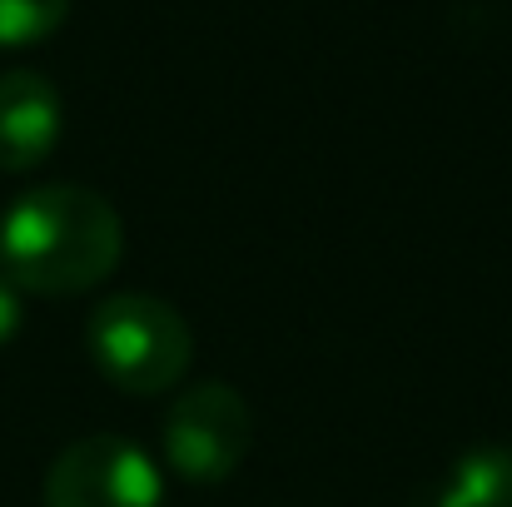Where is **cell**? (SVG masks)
Masks as SVG:
<instances>
[{"instance_id": "obj_7", "label": "cell", "mask_w": 512, "mask_h": 507, "mask_svg": "<svg viewBox=\"0 0 512 507\" xmlns=\"http://www.w3.org/2000/svg\"><path fill=\"white\" fill-rule=\"evenodd\" d=\"M70 15V0H0V45H35Z\"/></svg>"}, {"instance_id": "obj_5", "label": "cell", "mask_w": 512, "mask_h": 507, "mask_svg": "<svg viewBox=\"0 0 512 507\" xmlns=\"http://www.w3.org/2000/svg\"><path fill=\"white\" fill-rule=\"evenodd\" d=\"M60 90L40 70H5L0 75V169L25 174L60 140Z\"/></svg>"}, {"instance_id": "obj_4", "label": "cell", "mask_w": 512, "mask_h": 507, "mask_svg": "<svg viewBox=\"0 0 512 507\" xmlns=\"http://www.w3.org/2000/svg\"><path fill=\"white\" fill-rule=\"evenodd\" d=\"M45 507H160V468L130 438L90 433L50 463Z\"/></svg>"}, {"instance_id": "obj_6", "label": "cell", "mask_w": 512, "mask_h": 507, "mask_svg": "<svg viewBox=\"0 0 512 507\" xmlns=\"http://www.w3.org/2000/svg\"><path fill=\"white\" fill-rule=\"evenodd\" d=\"M423 507H512V448L468 453Z\"/></svg>"}, {"instance_id": "obj_8", "label": "cell", "mask_w": 512, "mask_h": 507, "mask_svg": "<svg viewBox=\"0 0 512 507\" xmlns=\"http://www.w3.org/2000/svg\"><path fill=\"white\" fill-rule=\"evenodd\" d=\"M20 329V289L0 274V343Z\"/></svg>"}, {"instance_id": "obj_2", "label": "cell", "mask_w": 512, "mask_h": 507, "mask_svg": "<svg viewBox=\"0 0 512 507\" xmlns=\"http://www.w3.org/2000/svg\"><path fill=\"white\" fill-rule=\"evenodd\" d=\"M90 358L95 368L135 398L165 393L184 378L189 358H194V334L179 319V309H170L165 299L150 294H115L90 314Z\"/></svg>"}, {"instance_id": "obj_1", "label": "cell", "mask_w": 512, "mask_h": 507, "mask_svg": "<svg viewBox=\"0 0 512 507\" xmlns=\"http://www.w3.org/2000/svg\"><path fill=\"white\" fill-rule=\"evenodd\" d=\"M120 214L85 184L20 194L0 219V274L30 294H85L120 264Z\"/></svg>"}, {"instance_id": "obj_3", "label": "cell", "mask_w": 512, "mask_h": 507, "mask_svg": "<svg viewBox=\"0 0 512 507\" xmlns=\"http://www.w3.org/2000/svg\"><path fill=\"white\" fill-rule=\"evenodd\" d=\"M254 443V418L229 383L189 388L165 418V458L189 483H224Z\"/></svg>"}]
</instances>
